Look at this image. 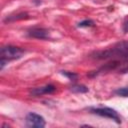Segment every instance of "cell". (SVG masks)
<instances>
[{
    "label": "cell",
    "mask_w": 128,
    "mask_h": 128,
    "mask_svg": "<svg viewBox=\"0 0 128 128\" xmlns=\"http://www.w3.org/2000/svg\"><path fill=\"white\" fill-rule=\"evenodd\" d=\"M62 74L64 75V76H66V77H68L70 80H75V79H77V77H78V75L76 74V73H74V72H68V71H62Z\"/></svg>",
    "instance_id": "11"
},
{
    "label": "cell",
    "mask_w": 128,
    "mask_h": 128,
    "mask_svg": "<svg viewBox=\"0 0 128 128\" xmlns=\"http://www.w3.org/2000/svg\"><path fill=\"white\" fill-rule=\"evenodd\" d=\"M56 90V87L52 84L49 85H45L43 87H37V88H33L30 90V94L33 96H39V95H43V94H50L53 93Z\"/></svg>",
    "instance_id": "5"
},
{
    "label": "cell",
    "mask_w": 128,
    "mask_h": 128,
    "mask_svg": "<svg viewBox=\"0 0 128 128\" xmlns=\"http://www.w3.org/2000/svg\"><path fill=\"white\" fill-rule=\"evenodd\" d=\"M90 111L93 113V114H96V115H99L101 117H106V118H109V119H112L114 120L115 122L117 123H120L121 122V119H120V116L118 114V112L112 108H109V107H99V108H90Z\"/></svg>",
    "instance_id": "3"
},
{
    "label": "cell",
    "mask_w": 128,
    "mask_h": 128,
    "mask_svg": "<svg viewBox=\"0 0 128 128\" xmlns=\"http://www.w3.org/2000/svg\"><path fill=\"white\" fill-rule=\"evenodd\" d=\"M24 50L20 47H16L13 45H6L1 48L0 51V64H1V69H3L4 65L12 60L19 59L23 56Z\"/></svg>",
    "instance_id": "2"
},
{
    "label": "cell",
    "mask_w": 128,
    "mask_h": 128,
    "mask_svg": "<svg viewBox=\"0 0 128 128\" xmlns=\"http://www.w3.org/2000/svg\"><path fill=\"white\" fill-rule=\"evenodd\" d=\"M71 91L75 93H86L88 91V88L84 85H73L71 87Z\"/></svg>",
    "instance_id": "8"
},
{
    "label": "cell",
    "mask_w": 128,
    "mask_h": 128,
    "mask_svg": "<svg viewBox=\"0 0 128 128\" xmlns=\"http://www.w3.org/2000/svg\"><path fill=\"white\" fill-rule=\"evenodd\" d=\"M28 35L37 39H47L49 37V31L45 28H32L28 31Z\"/></svg>",
    "instance_id": "6"
},
{
    "label": "cell",
    "mask_w": 128,
    "mask_h": 128,
    "mask_svg": "<svg viewBox=\"0 0 128 128\" xmlns=\"http://www.w3.org/2000/svg\"><path fill=\"white\" fill-rule=\"evenodd\" d=\"M123 31L125 33H128V21H126L124 23V25H123Z\"/></svg>",
    "instance_id": "12"
},
{
    "label": "cell",
    "mask_w": 128,
    "mask_h": 128,
    "mask_svg": "<svg viewBox=\"0 0 128 128\" xmlns=\"http://www.w3.org/2000/svg\"><path fill=\"white\" fill-rule=\"evenodd\" d=\"M93 25H94V22L92 20H83L78 23L79 27H91Z\"/></svg>",
    "instance_id": "10"
},
{
    "label": "cell",
    "mask_w": 128,
    "mask_h": 128,
    "mask_svg": "<svg viewBox=\"0 0 128 128\" xmlns=\"http://www.w3.org/2000/svg\"><path fill=\"white\" fill-rule=\"evenodd\" d=\"M93 57L100 60L112 59L114 61L120 60V62L126 61L128 60V42L127 41L118 42L110 48L95 52Z\"/></svg>",
    "instance_id": "1"
},
{
    "label": "cell",
    "mask_w": 128,
    "mask_h": 128,
    "mask_svg": "<svg viewBox=\"0 0 128 128\" xmlns=\"http://www.w3.org/2000/svg\"><path fill=\"white\" fill-rule=\"evenodd\" d=\"M28 18V14L27 13H18L16 15H10V16H7L5 18V22H11V21H16V20H22V19H27Z\"/></svg>",
    "instance_id": "7"
},
{
    "label": "cell",
    "mask_w": 128,
    "mask_h": 128,
    "mask_svg": "<svg viewBox=\"0 0 128 128\" xmlns=\"http://www.w3.org/2000/svg\"><path fill=\"white\" fill-rule=\"evenodd\" d=\"M114 93L121 97H128V87H121L114 91Z\"/></svg>",
    "instance_id": "9"
},
{
    "label": "cell",
    "mask_w": 128,
    "mask_h": 128,
    "mask_svg": "<svg viewBox=\"0 0 128 128\" xmlns=\"http://www.w3.org/2000/svg\"><path fill=\"white\" fill-rule=\"evenodd\" d=\"M25 122H26V125L28 127H36V128H43L45 127L46 125V122H45V119L39 115V114H36V113H33V112H30L26 115V118H25Z\"/></svg>",
    "instance_id": "4"
}]
</instances>
